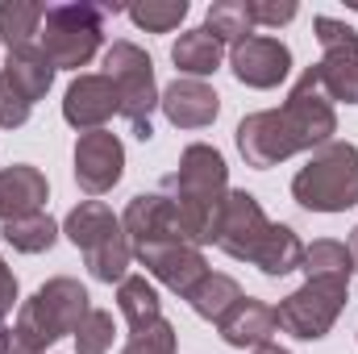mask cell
Listing matches in <instances>:
<instances>
[{"label":"cell","instance_id":"17","mask_svg":"<svg viewBox=\"0 0 358 354\" xmlns=\"http://www.w3.org/2000/svg\"><path fill=\"white\" fill-rule=\"evenodd\" d=\"M46 176L29 163H17V167H4L0 171V221H17V217H29V213H42L46 204Z\"/></svg>","mask_w":358,"mask_h":354},{"label":"cell","instance_id":"7","mask_svg":"<svg viewBox=\"0 0 358 354\" xmlns=\"http://www.w3.org/2000/svg\"><path fill=\"white\" fill-rule=\"evenodd\" d=\"M104 76L113 80V88L121 96V117L129 121L134 138L150 142L155 138V125H150V113L159 104V84H155V63L142 46L134 42H113L104 50Z\"/></svg>","mask_w":358,"mask_h":354},{"label":"cell","instance_id":"31","mask_svg":"<svg viewBox=\"0 0 358 354\" xmlns=\"http://www.w3.org/2000/svg\"><path fill=\"white\" fill-rule=\"evenodd\" d=\"M29 113H34V104H29L25 96H17L13 84L0 76V125H4V129H17V125L29 121Z\"/></svg>","mask_w":358,"mask_h":354},{"label":"cell","instance_id":"36","mask_svg":"<svg viewBox=\"0 0 358 354\" xmlns=\"http://www.w3.org/2000/svg\"><path fill=\"white\" fill-rule=\"evenodd\" d=\"M255 354H287V351H283V346H275V342H267V346H259Z\"/></svg>","mask_w":358,"mask_h":354},{"label":"cell","instance_id":"23","mask_svg":"<svg viewBox=\"0 0 358 354\" xmlns=\"http://www.w3.org/2000/svg\"><path fill=\"white\" fill-rule=\"evenodd\" d=\"M42 17H46V4H34V0H4V4H0V38L8 42V50L34 46V38H38V29H42Z\"/></svg>","mask_w":358,"mask_h":354},{"label":"cell","instance_id":"6","mask_svg":"<svg viewBox=\"0 0 358 354\" xmlns=\"http://www.w3.org/2000/svg\"><path fill=\"white\" fill-rule=\"evenodd\" d=\"M63 229H67V238L84 250L88 271L100 283H121V279H125V267L134 259V250H129V238H125V229H121V221L113 217L108 204H100V200H80V204L67 213Z\"/></svg>","mask_w":358,"mask_h":354},{"label":"cell","instance_id":"34","mask_svg":"<svg viewBox=\"0 0 358 354\" xmlns=\"http://www.w3.org/2000/svg\"><path fill=\"white\" fill-rule=\"evenodd\" d=\"M13 304H17V275H13L8 263L0 259V317L13 313Z\"/></svg>","mask_w":358,"mask_h":354},{"label":"cell","instance_id":"16","mask_svg":"<svg viewBox=\"0 0 358 354\" xmlns=\"http://www.w3.org/2000/svg\"><path fill=\"white\" fill-rule=\"evenodd\" d=\"M217 330H221V338H225L229 346H238V351H259V346H267L271 338L279 334V317H275L271 304L255 300V296H242V300L217 321Z\"/></svg>","mask_w":358,"mask_h":354},{"label":"cell","instance_id":"18","mask_svg":"<svg viewBox=\"0 0 358 354\" xmlns=\"http://www.w3.org/2000/svg\"><path fill=\"white\" fill-rule=\"evenodd\" d=\"M0 76L13 84L17 96H25L29 104H38L50 84H55V63L42 55V46L34 42V46H17V50H8V63L0 67Z\"/></svg>","mask_w":358,"mask_h":354},{"label":"cell","instance_id":"13","mask_svg":"<svg viewBox=\"0 0 358 354\" xmlns=\"http://www.w3.org/2000/svg\"><path fill=\"white\" fill-rule=\"evenodd\" d=\"M138 263L146 267L155 279H163L171 292H179L183 300H187V292L208 275V263H204V255H200V246H192V242H167V246H150V250H138L134 255Z\"/></svg>","mask_w":358,"mask_h":354},{"label":"cell","instance_id":"33","mask_svg":"<svg viewBox=\"0 0 358 354\" xmlns=\"http://www.w3.org/2000/svg\"><path fill=\"white\" fill-rule=\"evenodd\" d=\"M317 38H321V46H325V50L346 46V42H358L355 29H350L346 21H334V17H317Z\"/></svg>","mask_w":358,"mask_h":354},{"label":"cell","instance_id":"30","mask_svg":"<svg viewBox=\"0 0 358 354\" xmlns=\"http://www.w3.org/2000/svg\"><path fill=\"white\" fill-rule=\"evenodd\" d=\"M121 354H176V330H171V321H155V325L129 334V342H125Z\"/></svg>","mask_w":358,"mask_h":354},{"label":"cell","instance_id":"21","mask_svg":"<svg viewBox=\"0 0 358 354\" xmlns=\"http://www.w3.org/2000/svg\"><path fill=\"white\" fill-rule=\"evenodd\" d=\"M117 304H121V317L129 321V334L163 321V304H159V292L146 283V275H125L117 283Z\"/></svg>","mask_w":358,"mask_h":354},{"label":"cell","instance_id":"15","mask_svg":"<svg viewBox=\"0 0 358 354\" xmlns=\"http://www.w3.org/2000/svg\"><path fill=\"white\" fill-rule=\"evenodd\" d=\"M159 104H163L167 121L179 125V129H204L221 113V96L208 88L204 80H176V84H167L163 96H159Z\"/></svg>","mask_w":358,"mask_h":354},{"label":"cell","instance_id":"22","mask_svg":"<svg viewBox=\"0 0 358 354\" xmlns=\"http://www.w3.org/2000/svg\"><path fill=\"white\" fill-rule=\"evenodd\" d=\"M238 300H242L238 279H234V275H221V271H208V275L187 292V304H192L196 317H204V321H221Z\"/></svg>","mask_w":358,"mask_h":354},{"label":"cell","instance_id":"20","mask_svg":"<svg viewBox=\"0 0 358 354\" xmlns=\"http://www.w3.org/2000/svg\"><path fill=\"white\" fill-rule=\"evenodd\" d=\"M221 55H225V46L200 25V29H187V34H179V42L171 46V59H176V67L187 76V80H200V76H213L217 67H221Z\"/></svg>","mask_w":358,"mask_h":354},{"label":"cell","instance_id":"24","mask_svg":"<svg viewBox=\"0 0 358 354\" xmlns=\"http://www.w3.org/2000/svg\"><path fill=\"white\" fill-rule=\"evenodd\" d=\"M0 234H4V242H8L13 250H21V255H42V250L55 246L59 225H55L46 213H29V217H17V221H4Z\"/></svg>","mask_w":358,"mask_h":354},{"label":"cell","instance_id":"28","mask_svg":"<svg viewBox=\"0 0 358 354\" xmlns=\"http://www.w3.org/2000/svg\"><path fill=\"white\" fill-rule=\"evenodd\" d=\"M129 17L146 34H171L179 21L187 17V0H146V4H134Z\"/></svg>","mask_w":358,"mask_h":354},{"label":"cell","instance_id":"14","mask_svg":"<svg viewBox=\"0 0 358 354\" xmlns=\"http://www.w3.org/2000/svg\"><path fill=\"white\" fill-rule=\"evenodd\" d=\"M121 113V96L113 88L108 76H76L71 88H67V100H63V117L76 125V129H104V121Z\"/></svg>","mask_w":358,"mask_h":354},{"label":"cell","instance_id":"4","mask_svg":"<svg viewBox=\"0 0 358 354\" xmlns=\"http://www.w3.org/2000/svg\"><path fill=\"white\" fill-rule=\"evenodd\" d=\"M88 288L80 283V279H67V275H59V279H50V283H42L25 304H21V313H17V334L29 342V346H38V351L46 354V346H55L59 338H76V330H80V321L88 317Z\"/></svg>","mask_w":358,"mask_h":354},{"label":"cell","instance_id":"8","mask_svg":"<svg viewBox=\"0 0 358 354\" xmlns=\"http://www.w3.org/2000/svg\"><path fill=\"white\" fill-rule=\"evenodd\" d=\"M346 288H350V279H342V275H313V279H304V288H296L275 309L279 330L292 334V338H304V342L325 338L334 330L338 313L346 309Z\"/></svg>","mask_w":358,"mask_h":354},{"label":"cell","instance_id":"9","mask_svg":"<svg viewBox=\"0 0 358 354\" xmlns=\"http://www.w3.org/2000/svg\"><path fill=\"white\" fill-rule=\"evenodd\" d=\"M121 229L129 238V250H150V246H167V242H192L183 221H179V208L167 192H142L129 200L125 217H121Z\"/></svg>","mask_w":358,"mask_h":354},{"label":"cell","instance_id":"11","mask_svg":"<svg viewBox=\"0 0 358 354\" xmlns=\"http://www.w3.org/2000/svg\"><path fill=\"white\" fill-rule=\"evenodd\" d=\"M121 167H125V146L117 134L108 129H92V134H80L76 142V179L88 196H104L117 179H121Z\"/></svg>","mask_w":358,"mask_h":354},{"label":"cell","instance_id":"19","mask_svg":"<svg viewBox=\"0 0 358 354\" xmlns=\"http://www.w3.org/2000/svg\"><path fill=\"white\" fill-rule=\"evenodd\" d=\"M317 76H321V88L329 100L358 104V42L325 50V59L317 63Z\"/></svg>","mask_w":358,"mask_h":354},{"label":"cell","instance_id":"2","mask_svg":"<svg viewBox=\"0 0 358 354\" xmlns=\"http://www.w3.org/2000/svg\"><path fill=\"white\" fill-rule=\"evenodd\" d=\"M163 192L176 200L179 221L192 238V246H204V242H217V225H221V208H225V196H229V171H225V159L196 142L183 150L179 159V171L163 179Z\"/></svg>","mask_w":358,"mask_h":354},{"label":"cell","instance_id":"25","mask_svg":"<svg viewBox=\"0 0 358 354\" xmlns=\"http://www.w3.org/2000/svg\"><path fill=\"white\" fill-rule=\"evenodd\" d=\"M300 263H304V242H300L287 225H275V229H271V238L263 242V250H259V259H255V267H259L263 275H271V279L296 271Z\"/></svg>","mask_w":358,"mask_h":354},{"label":"cell","instance_id":"5","mask_svg":"<svg viewBox=\"0 0 358 354\" xmlns=\"http://www.w3.org/2000/svg\"><path fill=\"white\" fill-rule=\"evenodd\" d=\"M117 13V4H50L46 17H42V29H38V46L42 55L67 71H80L88 67L92 55L100 50L104 42V17Z\"/></svg>","mask_w":358,"mask_h":354},{"label":"cell","instance_id":"26","mask_svg":"<svg viewBox=\"0 0 358 354\" xmlns=\"http://www.w3.org/2000/svg\"><path fill=\"white\" fill-rule=\"evenodd\" d=\"M204 29L225 46V42H246V38H255V21H250V13H246V0H217L213 8H208V21H204Z\"/></svg>","mask_w":358,"mask_h":354},{"label":"cell","instance_id":"35","mask_svg":"<svg viewBox=\"0 0 358 354\" xmlns=\"http://www.w3.org/2000/svg\"><path fill=\"white\" fill-rule=\"evenodd\" d=\"M0 354H42V351L29 346L17 330H0Z\"/></svg>","mask_w":358,"mask_h":354},{"label":"cell","instance_id":"32","mask_svg":"<svg viewBox=\"0 0 358 354\" xmlns=\"http://www.w3.org/2000/svg\"><path fill=\"white\" fill-rule=\"evenodd\" d=\"M246 13L255 25H287L300 8L292 0H246Z\"/></svg>","mask_w":358,"mask_h":354},{"label":"cell","instance_id":"10","mask_svg":"<svg viewBox=\"0 0 358 354\" xmlns=\"http://www.w3.org/2000/svg\"><path fill=\"white\" fill-rule=\"evenodd\" d=\"M275 221H267L263 204L250 196V192H229L225 196V208H221V225H217V246L229 255V259H242V263H255L263 242L271 238Z\"/></svg>","mask_w":358,"mask_h":354},{"label":"cell","instance_id":"12","mask_svg":"<svg viewBox=\"0 0 358 354\" xmlns=\"http://www.w3.org/2000/svg\"><path fill=\"white\" fill-rule=\"evenodd\" d=\"M229 67L246 88H275L292 71V50L279 38L255 34V38H246V42H238L229 50Z\"/></svg>","mask_w":358,"mask_h":354},{"label":"cell","instance_id":"29","mask_svg":"<svg viewBox=\"0 0 358 354\" xmlns=\"http://www.w3.org/2000/svg\"><path fill=\"white\" fill-rule=\"evenodd\" d=\"M113 313H104V309H88V317L80 321V330H76V354H104L113 346Z\"/></svg>","mask_w":358,"mask_h":354},{"label":"cell","instance_id":"1","mask_svg":"<svg viewBox=\"0 0 358 354\" xmlns=\"http://www.w3.org/2000/svg\"><path fill=\"white\" fill-rule=\"evenodd\" d=\"M334 134H338L334 100L321 88L317 67H308L279 108L250 113L238 125V150L250 167H275L300 150H317L334 142Z\"/></svg>","mask_w":358,"mask_h":354},{"label":"cell","instance_id":"27","mask_svg":"<svg viewBox=\"0 0 358 354\" xmlns=\"http://www.w3.org/2000/svg\"><path fill=\"white\" fill-rule=\"evenodd\" d=\"M300 271H304L308 279H313V275H342V279H350V271H355V255H350L346 242L321 238V242L304 246V263H300Z\"/></svg>","mask_w":358,"mask_h":354},{"label":"cell","instance_id":"3","mask_svg":"<svg viewBox=\"0 0 358 354\" xmlns=\"http://www.w3.org/2000/svg\"><path fill=\"white\" fill-rule=\"evenodd\" d=\"M292 196L308 213H346L358 204V146L338 138L317 146L292 179Z\"/></svg>","mask_w":358,"mask_h":354},{"label":"cell","instance_id":"37","mask_svg":"<svg viewBox=\"0 0 358 354\" xmlns=\"http://www.w3.org/2000/svg\"><path fill=\"white\" fill-rule=\"evenodd\" d=\"M350 255H355V267H358V229L350 234Z\"/></svg>","mask_w":358,"mask_h":354}]
</instances>
